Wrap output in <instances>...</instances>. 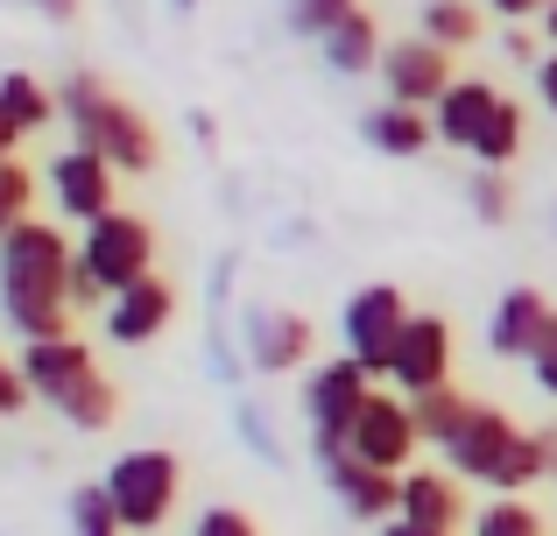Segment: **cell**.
<instances>
[{
    "label": "cell",
    "mask_w": 557,
    "mask_h": 536,
    "mask_svg": "<svg viewBox=\"0 0 557 536\" xmlns=\"http://www.w3.org/2000/svg\"><path fill=\"white\" fill-rule=\"evenodd\" d=\"M71 269L78 240L57 234V220H22L0 226V317L22 346L71 339Z\"/></svg>",
    "instance_id": "6da1fadb"
},
{
    "label": "cell",
    "mask_w": 557,
    "mask_h": 536,
    "mask_svg": "<svg viewBox=\"0 0 557 536\" xmlns=\"http://www.w3.org/2000/svg\"><path fill=\"white\" fill-rule=\"evenodd\" d=\"M57 113H64L71 141L92 155H107L121 177H149L156 163H163V135H156V121L135 107V99H121L99 71H71V78H57Z\"/></svg>",
    "instance_id": "7a4b0ae2"
},
{
    "label": "cell",
    "mask_w": 557,
    "mask_h": 536,
    "mask_svg": "<svg viewBox=\"0 0 557 536\" xmlns=\"http://www.w3.org/2000/svg\"><path fill=\"white\" fill-rule=\"evenodd\" d=\"M14 367L28 374L36 402H50L71 431H107V424H121V388L99 374L92 346H85L78 332H71V339H50V346H22V353H14Z\"/></svg>",
    "instance_id": "3957f363"
},
{
    "label": "cell",
    "mask_w": 557,
    "mask_h": 536,
    "mask_svg": "<svg viewBox=\"0 0 557 536\" xmlns=\"http://www.w3.org/2000/svg\"><path fill=\"white\" fill-rule=\"evenodd\" d=\"M99 487L113 495V509H121L127 536H149V529H163L170 515H177L184 459L170 452V445H135V452H121L107 473H99Z\"/></svg>",
    "instance_id": "277c9868"
},
{
    "label": "cell",
    "mask_w": 557,
    "mask_h": 536,
    "mask_svg": "<svg viewBox=\"0 0 557 536\" xmlns=\"http://www.w3.org/2000/svg\"><path fill=\"white\" fill-rule=\"evenodd\" d=\"M368 396H374V374L360 367L354 353L311 367V382H304V416H311V452H318V466L346 459V445H354V424H360V410H368Z\"/></svg>",
    "instance_id": "5b68a950"
},
{
    "label": "cell",
    "mask_w": 557,
    "mask_h": 536,
    "mask_svg": "<svg viewBox=\"0 0 557 536\" xmlns=\"http://www.w3.org/2000/svg\"><path fill=\"white\" fill-rule=\"evenodd\" d=\"M78 269H92L113 297L135 289V283H149V275H156V226L141 220V212H127V205L107 212L99 226L78 234Z\"/></svg>",
    "instance_id": "8992f818"
},
{
    "label": "cell",
    "mask_w": 557,
    "mask_h": 536,
    "mask_svg": "<svg viewBox=\"0 0 557 536\" xmlns=\"http://www.w3.org/2000/svg\"><path fill=\"white\" fill-rule=\"evenodd\" d=\"M409 297L395 283H360L354 297H346V311H339V332H346V353L360 360L368 374H388L395 367V346H403V332H409Z\"/></svg>",
    "instance_id": "52a82bcc"
},
{
    "label": "cell",
    "mask_w": 557,
    "mask_h": 536,
    "mask_svg": "<svg viewBox=\"0 0 557 536\" xmlns=\"http://www.w3.org/2000/svg\"><path fill=\"white\" fill-rule=\"evenodd\" d=\"M346 452L360 459V466L374 473H417V452H423V431H417V410H409V396H395V388H374L368 410H360L354 424V445Z\"/></svg>",
    "instance_id": "ba28073f"
},
{
    "label": "cell",
    "mask_w": 557,
    "mask_h": 536,
    "mask_svg": "<svg viewBox=\"0 0 557 536\" xmlns=\"http://www.w3.org/2000/svg\"><path fill=\"white\" fill-rule=\"evenodd\" d=\"M381 85H388L395 107L437 113V99L459 85V71H451V50H437L431 36H395L388 57H381Z\"/></svg>",
    "instance_id": "9c48e42d"
},
{
    "label": "cell",
    "mask_w": 557,
    "mask_h": 536,
    "mask_svg": "<svg viewBox=\"0 0 557 536\" xmlns=\"http://www.w3.org/2000/svg\"><path fill=\"white\" fill-rule=\"evenodd\" d=\"M451 360H459L451 317L417 311V317H409V332H403V346H395V367H388L395 396L417 402V396H431V388H451Z\"/></svg>",
    "instance_id": "30bf717a"
},
{
    "label": "cell",
    "mask_w": 557,
    "mask_h": 536,
    "mask_svg": "<svg viewBox=\"0 0 557 536\" xmlns=\"http://www.w3.org/2000/svg\"><path fill=\"white\" fill-rule=\"evenodd\" d=\"M516 438H522V424L502 410V402H473L466 431L445 445V473H459V481H480V487H494V481H502V466H508V452H516Z\"/></svg>",
    "instance_id": "8fae6325"
},
{
    "label": "cell",
    "mask_w": 557,
    "mask_h": 536,
    "mask_svg": "<svg viewBox=\"0 0 557 536\" xmlns=\"http://www.w3.org/2000/svg\"><path fill=\"white\" fill-rule=\"evenodd\" d=\"M113 177H121V170H113L107 155H92V149H78V141H71V149L50 163L57 220H71V226H99L107 212H121V205H113Z\"/></svg>",
    "instance_id": "7c38bea8"
},
{
    "label": "cell",
    "mask_w": 557,
    "mask_h": 536,
    "mask_svg": "<svg viewBox=\"0 0 557 536\" xmlns=\"http://www.w3.org/2000/svg\"><path fill=\"white\" fill-rule=\"evenodd\" d=\"M550 332H557V303L536 283H508L494 317H487V353L494 360H536Z\"/></svg>",
    "instance_id": "4fadbf2b"
},
{
    "label": "cell",
    "mask_w": 557,
    "mask_h": 536,
    "mask_svg": "<svg viewBox=\"0 0 557 536\" xmlns=\"http://www.w3.org/2000/svg\"><path fill=\"white\" fill-rule=\"evenodd\" d=\"M311 346H318V332L304 311H283V303H255L247 311V360L261 374H297L311 360Z\"/></svg>",
    "instance_id": "5bb4252c"
},
{
    "label": "cell",
    "mask_w": 557,
    "mask_h": 536,
    "mask_svg": "<svg viewBox=\"0 0 557 536\" xmlns=\"http://www.w3.org/2000/svg\"><path fill=\"white\" fill-rule=\"evenodd\" d=\"M107 339L113 346H149V339H163L170 325H177V289H170V275H149V283H135V289H121V297L107 303Z\"/></svg>",
    "instance_id": "9a60e30c"
},
{
    "label": "cell",
    "mask_w": 557,
    "mask_h": 536,
    "mask_svg": "<svg viewBox=\"0 0 557 536\" xmlns=\"http://www.w3.org/2000/svg\"><path fill=\"white\" fill-rule=\"evenodd\" d=\"M325 487L339 495V509L354 515V523H395V515H403V481H395V473L360 466L354 452L325 466Z\"/></svg>",
    "instance_id": "2e32d148"
},
{
    "label": "cell",
    "mask_w": 557,
    "mask_h": 536,
    "mask_svg": "<svg viewBox=\"0 0 557 536\" xmlns=\"http://www.w3.org/2000/svg\"><path fill=\"white\" fill-rule=\"evenodd\" d=\"M502 99H508V92H494V78H459L445 99H437V113H431V121H437V141L473 155L480 135L494 127V113H502Z\"/></svg>",
    "instance_id": "e0dca14e"
},
{
    "label": "cell",
    "mask_w": 557,
    "mask_h": 536,
    "mask_svg": "<svg viewBox=\"0 0 557 536\" xmlns=\"http://www.w3.org/2000/svg\"><path fill=\"white\" fill-rule=\"evenodd\" d=\"M395 523H417V529H437V536H459V523H466L459 473H445V466H417V473H403V515H395Z\"/></svg>",
    "instance_id": "ac0fdd59"
},
{
    "label": "cell",
    "mask_w": 557,
    "mask_h": 536,
    "mask_svg": "<svg viewBox=\"0 0 557 536\" xmlns=\"http://www.w3.org/2000/svg\"><path fill=\"white\" fill-rule=\"evenodd\" d=\"M57 121V92L36 78V71H8L0 78V149H22L28 135H42V127Z\"/></svg>",
    "instance_id": "d6986e66"
},
{
    "label": "cell",
    "mask_w": 557,
    "mask_h": 536,
    "mask_svg": "<svg viewBox=\"0 0 557 536\" xmlns=\"http://www.w3.org/2000/svg\"><path fill=\"white\" fill-rule=\"evenodd\" d=\"M360 135H368V149H374V155L417 163V155L437 141V121H431V113H417V107H395V99H381L368 121H360Z\"/></svg>",
    "instance_id": "ffe728a7"
},
{
    "label": "cell",
    "mask_w": 557,
    "mask_h": 536,
    "mask_svg": "<svg viewBox=\"0 0 557 536\" xmlns=\"http://www.w3.org/2000/svg\"><path fill=\"white\" fill-rule=\"evenodd\" d=\"M318 57H325V71H339V78H368V71H381L388 42H381V22L360 8L354 22H339L325 42H318Z\"/></svg>",
    "instance_id": "44dd1931"
},
{
    "label": "cell",
    "mask_w": 557,
    "mask_h": 536,
    "mask_svg": "<svg viewBox=\"0 0 557 536\" xmlns=\"http://www.w3.org/2000/svg\"><path fill=\"white\" fill-rule=\"evenodd\" d=\"M409 410H417V431H423V445H437V452H445V445L466 431V416H473V396H466V388L451 382V388H431V396H417Z\"/></svg>",
    "instance_id": "7402d4cb"
},
{
    "label": "cell",
    "mask_w": 557,
    "mask_h": 536,
    "mask_svg": "<svg viewBox=\"0 0 557 536\" xmlns=\"http://www.w3.org/2000/svg\"><path fill=\"white\" fill-rule=\"evenodd\" d=\"M417 36H431L437 50H466V42H480V8L473 0H423V14H417Z\"/></svg>",
    "instance_id": "603a6c76"
},
{
    "label": "cell",
    "mask_w": 557,
    "mask_h": 536,
    "mask_svg": "<svg viewBox=\"0 0 557 536\" xmlns=\"http://www.w3.org/2000/svg\"><path fill=\"white\" fill-rule=\"evenodd\" d=\"M522 127H530V113H522L516 99H502V113H494V127L480 135V149H473V163H480V170H502V177H508V163L522 155Z\"/></svg>",
    "instance_id": "cb8c5ba5"
},
{
    "label": "cell",
    "mask_w": 557,
    "mask_h": 536,
    "mask_svg": "<svg viewBox=\"0 0 557 536\" xmlns=\"http://www.w3.org/2000/svg\"><path fill=\"white\" fill-rule=\"evenodd\" d=\"M466 536H544V515H536L522 495H494L487 509L466 523Z\"/></svg>",
    "instance_id": "d4e9b609"
},
{
    "label": "cell",
    "mask_w": 557,
    "mask_h": 536,
    "mask_svg": "<svg viewBox=\"0 0 557 536\" xmlns=\"http://www.w3.org/2000/svg\"><path fill=\"white\" fill-rule=\"evenodd\" d=\"M360 14V0H289L283 8V22H289V36H304V42H325L339 22H354Z\"/></svg>",
    "instance_id": "484cf974"
},
{
    "label": "cell",
    "mask_w": 557,
    "mask_h": 536,
    "mask_svg": "<svg viewBox=\"0 0 557 536\" xmlns=\"http://www.w3.org/2000/svg\"><path fill=\"white\" fill-rule=\"evenodd\" d=\"M71 536H127L121 509H113V495H107V487H99V481L71 495Z\"/></svg>",
    "instance_id": "4316f807"
},
{
    "label": "cell",
    "mask_w": 557,
    "mask_h": 536,
    "mask_svg": "<svg viewBox=\"0 0 557 536\" xmlns=\"http://www.w3.org/2000/svg\"><path fill=\"white\" fill-rule=\"evenodd\" d=\"M36 170L22 163V155H8L0 163V226H22V220H36Z\"/></svg>",
    "instance_id": "83f0119b"
},
{
    "label": "cell",
    "mask_w": 557,
    "mask_h": 536,
    "mask_svg": "<svg viewBox=\"0 0 557 536\" xmlns=\"http://www.w3.org/2000/svg\"><path fill=\"white\" fill-rule=\"evenodd\" d=\"M466 205H473L480 226H508V212H516V198H508V177H502V170H480V177L466 184Z\"/></svg>",
    "instance_id": "f1b7e54d"
},
{
    "label": "cell",
    "mask_w": 557,
    "mask_h": 536,
    "mask_svg": "<svg viewBox=\"0 0 557 536\" xmlns=\"http://www.w3.org/2000/svg\"><path fill=\"white\" fill-rule=\"evenodd\" d=\"M190 536H261V529H255V515H247V509H233V501H212V509H198Z\"/></svg>",
    "instance_id": "f546056e"
},
{
    "label": "cell",
    "mask_w": 557,
    "mask_h": 536,
    "mask_svg": "<svg viewBox=\"0 0 557 536\" xmlns=\"http://www.w3.org/2000/svg\"><path fill=\"white\" fill-rule=\"evenodd\" d=\"M233 424H240V438H247V445H255V452H261V459H283V445H275V438H269V416H261V410H255V402H240V416H233Z\"/></svg>",
    "instance_id": "4dcf8cb0"
},
{
    "label": "cell",
    "mask_w": 557,
    "mask_h": 536,
    "mask_svg": "<svg viewBox=\"0 0 557 536\" xmlns=\"http://www.w3.org/2000/svg\"><path fill=\"white\" fill-rule=\"evenodd\" d=\"M28 402H36V388H28V374L8 360V367H0V416H22Z\"/></svg>",
    "instance_id": "1f68e13d"
},
{
    "label": "cell",
    "mask_w": 557,
    "mask_h": 536,
    "mask_svg": "<svg viewBox=\"0 0 557 536\" xmlns=\"http://www.w3.org/2000/svg\"><path fill=\"white\" fill-rule=\"evenodd\" d=\"M530 382H536V388H544V396L557 402V332H550V339H544V353L530 360Z\"/></svg>",
    "instance_id": "d6a6232c"
},
{
    "label": "cell",
    "mask_w": 557,
    "mask_h": 536,
    "mask_svg": "<svg viewBox=\"0 0 557 536\" xmlns=\"http://www.w3.org/2000/svg\"><path fill=\"white\" fill-rule=\"evenodd\" d=\"M502 50H508V64H544V50H536V36H530V28H508V36H502Z\"/></svg>",
    "instance_id": "836d02e7"
},
{
    "label": "cell",
    "mask_w": 557,
    "mask_h": 536,
    "mask_svg": "<svg viewBox=\"0 0 557 536\" xmlns=\"http://www.w3.org/2000/svg\"><path fill=\"white\" fill-rule=\"evenodd\" d=\"M530 78H536V99H544V113H557V50H544V64H536Z\"/></svg>",
    "instance_id": "e575fe53"
},
{
    "label": "cell",
    "mask_w": 557,
    "mask_h": 536,
    "mask_svg": "<svg viewBox=\"0 0 557 536\" xmlns=\"http://www.w3.org/2000/svg\"><path fill=\"white\" fill-rule=\"evenodd\" d=\"M487 8L502 14V22H530V14L544 22V8H550V0H487Z\"/></svg>",
    "instance_id": "d590c367"
},
{
    "label": "cell",
    "mask_w": 557,
    "mask_h": 536,
    "mask_svg": "<svg viewBox=\"0 0 557 536\" xmlns=\"http://www.w3.org/2000/svg\"><path fill=\"white\" fill-rule=\"evenodd\" d=\"M28 8H36V14H50V22L64 28V22H78V8H85V0H28Z\"/></svg>",
    "instance_id": "8d00e7d4"
},
{
    "label": "cell",
    "mask_w": 557,
    "mask_h": 536,
    "mask_svg": "<svg viewBox=\"0 0 557 536\" xmlns=\"http://www.w3.org/2000/svg\"><path fill=\"white\" fill-rule=\"evenodd\" d=\"M536 445H544V473L557 481V424H544V431H536Z\"/></svg>",
    "instance_id": "74e56055"
},
{
    "label": "cell",
    "mask_w": 557,
    "mask_h": 536,
    "mask_svg": "<svg viewBox=\"0 0 557 536\" xmlns=\"http://www.w3.org/2000/svg\"><path fill=\"white\" fill-rule=\"evenodd\" d=\"M536 28H544V50H557V0L544 8V22H536Z\"/></svg>",
    "instance_id": "f35d334b"
},
{
    "label": "cell",
    "mask_w": 557,
    "mask_h": 536,
    "mask_svg": "<svg viewBox=\"0 0 557 536\" xmlns=\"http://www.w3.org/2000/svg\"><path fill=\"white\" fill-rule=\"evenodd\" d=\"M381 536H437V529H417V523H388Z\"/></svg>",
    "instance_id": "ab89813d"
},
{
    "label": "cell",
    "mask_w": 557,
    "mask_h": 536,
    "mask_svg": "<svg viewBox=\"0 0 557 536\" xmlns=\"http://www.w3.org/2000/svg\"><path fill=\"white\" fill-rule=\"evenodd\" d=\"M170 8H177V14H198V0H170Z\"/></svg>",
    "instance_id": "60d3db41"
},
{
    "label": "cell",
    "mask_w": 557,
    "mask_h": 536,
    "mask_svg": "<svg viewBox=\"0 0 557 536\" xmlns=\"http://www.w3.org/2000/svg\"><path fill=\"white\" fill-rule=\"evenodd\" d=\"M121 8H135V0H121Z\"/></svg>",
    "instance_id": "b9f144b4"
}]
</instances>
